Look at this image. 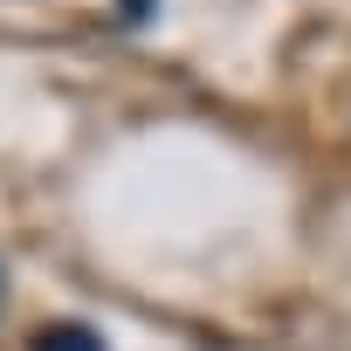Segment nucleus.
Segmentation results:
<instances>
[{"instance_id": "nucleus-1", "label": "nucleus", "mask_w": 351, "mask_h": 351, "mask_svg": "<svg viewBox=\"0 0 351 351\" xmlns=\"http://www.w3.org/2000/svg\"><path fill=\"white\" fill-rule=\"evenodd\" d=\"M28 351H110V344L97 324H49V330H35Z\"/></svg>"}, {"instance_id": "nucleus-2", "label": "nucleus", "mask_w": 351, "mask_h": 351, "mask_svg": "<svg viewBox=\"0 0 351 351\" xmlns=\"http://www.w3.org/2000/svg\"><path fill=\"white\" fill-rule=\"evenodd\" d=\"M0 310H8V262H0Z\"/></svg>"}]
</instances>
